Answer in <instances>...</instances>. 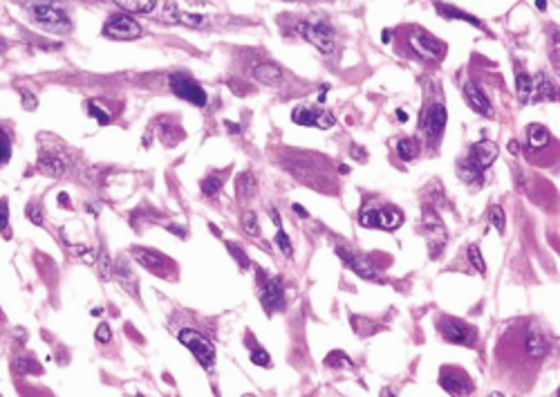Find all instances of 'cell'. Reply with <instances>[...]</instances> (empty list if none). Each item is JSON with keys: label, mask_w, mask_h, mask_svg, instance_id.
<instances>
[{"label": "cell", "mask_w": 560, "mask_h": 397, "mask_svg": "<svg viewBox=\"0 0 560 397\" xmlns=\"http://www.w3.org/2000/svg\"><path fill=\"white\" fill-rule=\"evenodd\" d=\"M296 32L309 41L316 50H321L323 54H332L337 50V43H334V30L325 23H298Z\"/></svg>", "instance_id": "obj_1"}, {"label": "cell", "mask_w": 560, "mask_h": 397, "mask_svg": "<svg viewBox=\"0 0 560 397\" xmlns=\"http://www.w3.org/2000/svg\"><path fill=\"white\" fill-rule=\"evenodd\" d=\"M180 341L189 348L195 360H198L204 368H211L215 364V348H213V344L204 335H200L198 330H189V328H186V330L180 332Z\"/></svg>", "instance_id": "obj_2"}, {"label": "cell", "mask_w": 560, "mask_h": 397, "mask_svg": "<svg viewBox=\"0 0 560 397\" xmlns=\"http://www.w3.org/2000/svg\"><path fill=\"white\" fill-rule=\"evenodd\" d=\"M169 83H171L173 92L178 94L180 99L189 101V103H193V105H200V108L206 103V92L202 90V85H200L198 81H193V79H191L189 74L175 72V74H171Z\"/></svg>", "instance_id": "obj_3"}, {"label": "cell", "mask_w": 560, "mask_h": 397, "mask_svg": "<svg viewBox=\"0 0 560 397\" xmlns=\"http://www.w3.org/2000/svg\"><path fill=\"white\" fill-rule=\"evenodd\" d=\"M439 330L444 335L446 341L457 344V346H475L477 332L473 326H468L466 321H459V319H441L439 321Z\"/></svg>", "instance_id": "obj_4"}, {"label": "cell", "mask_w": 560, "mask_h": 397, "mask_svg": "<svg viewBox=\"0 0 560 397\" xmlns=\"http://www.w3.org/2000/svg\"><path fill=\"white\" fill-rule=\"evenodd\" d=\"M103 36L114 38V41H135L142 36V27L128 16H110L103 25Z\"/></svg>", "instance_id": "obj_5"}, {"label": "cell", "mask_w": 560, "mask_h": 397, "mask_svg": "<svg viewBox=\"0 0 560 397\" xmlns=\"http://www.w3.org/2000/svg\"><path fill=\"white\" fill-rule=\"evenodd\" d=\"M337 254H339V258H343V263H346L355 274H359L361 278H366V280H377V278H381L377 265L372 263V260H370L368 256L355 254V251H350V249L341 247V245L337 247Z\"/></svg>", "instance_id": "obj_6"}, {"label": "cell", "mask_w": 560, "mask_h": 397, "mask_svg": "<svg viewBox=\"0 0 560 397\" xmlns=\"http://www.w3.org/2000/svg\"><path fill=\"white\" fill-rule=\"evenodd\" d=\"M291 119L298 126H316V128H332L334 126V115L316 108V105H298L291 112Z\"/></svg>", "instance_id": "obj_7"}, {"label": "cell", "mask_w": 560, "mask_h": 397, "mask_svg": "<svg viewBox=\"0 0 560 397\" xmlns=\"http://www.w3.org/2000/svg\"><path fill=\"white\" fill-rule=\"evenodd\" d=\"M408 41L412 45V50H415L419 56H424V59H435V61L444 59L446 47H444V43H439L437 38L428 36L424 32H415V34H410Z\"/></svg>", "instance_id": "obj_8"}, {"label": "cell", "mask_w": 560, "mask_h": 397, "mask_svg": "<svg viewBox=\"0 0 560 397\" xmlns=\"http://www.w3.org/2000/svg\"><path fill=\"white\" fill-rule=\"evenodd\" d=\"M133 256L137 258V263H142L149 272L157 276H166V267H173V263L166 256H162L160 251L149 249V247H135Z\"/></svg>", "instance_id": "obj_9"}, {"label": "cell", "mask_w": 560, "mask_h": 397, "mask_svg": "<svg viewBox=\"0 0 560 397\" xmlns=\"http://www.w3.org/2000/svg\"><path fill=\"white\" fill-rule=\"evenodd\" d=\"M34 14V21H38L41 25L50 27V30H70V18L65 16V12L56 7H50V5H38L32 9Z\"/></svg>", "instance_id": "obj_10"}, {"label": "cell", "mask_w": 560, "mask_h": 397, "mask_svg": "<svg viewBox=\"0 0 560 397\" xmlns=\"http://www.w3.org/2000/svg\"><path fill=\"white\" fill-rule=\"evenodd\" d=\"M260 301H262L264 312H267L269 316L285 307V287H282L280 278L267 280V285H264L262 294H260Z\"/></svg>", "instance_id": "obj_11"}, {"label": "cell", "mask_w": 560, "mask_h": 397, "mask_svg": "<svg viewBox=\"0 0 560 397\" xmlns=\"http://www.w3.org/2000/svg\"><path fill=\"white\" fill-rule=\"evenodd\" d=\"M439 386L450 395H464V393H468L470 389H473L470 382H468V377L464 373H459V371H441Z\"/></svg>", "instance_id": "obj_12"}, {"label": "cell", "mask_w": 560, "mask_h": 397, "mask_svg": "<svg viewBox=\"0 0 560 397\" xmlns=\"http://www.w3.org/2000/svg\"><path fill=\"white\" fill-rule=\"evenodd\" d=\"M164 21L166 23H182L186 27H202L206 23V18L204 16H195V14H186V12H180V7L178 3H173V0H169L164 7Z\"/></svg>", "instance_id": "obj_13"}, {"label": "cell", "mask_w": 560, "mask_h": 397, "mask_svg": "<svg viewBox=\"0 0 560 397\" xmlns=\"http://www.w3.org/2000/svg\"><path fill=\"white\" fill-rule=\"evenodd\" d=\"M444 126H446V108L441 103H437L426 115V121H424L426 135L430 140H437L439 135L444 133Z\"/></svg>", "instance_id": "obj_14"}, {"label": "cell", "mask_w": 560, "mask_h": 397, "mask_svg": "<svg viewBox=\"0 0 560 397\" xmlns=\"http://www.w3.org/2000/svg\"><path fill=\"white\" fill-rule=\"evenodd\" d=\"M464 96H466L468 105H470V108H473L475 112L484 115V117H491V115H493V110H491L489 99H486L484 92L480 90L475 83H470V81H468V83L464 85Z\"/></svg>", "instance_id": "obj_15"}, {"label": "cell", "mask_w": 560, "mask_h": 397, "mask_svg": "<svg viewBox=\"0 0 560 397\" xmlns=\"http://www.w3.org/2000/svg\"><path fill=\"white\" fill-rule=\"evenodd\" d=\"M253 74H255V79L264 85H269V88H278V85L285 81L282 67H278L276 63H260L258 67H255Z\"/></svg>", "instance_id": "obj_16"}, {"label": "cell", "mask_w": 560, "mask_h": 397, "mask_svg": "<svg viewBox=\"0 0 560 397\" xmlns=\"http://www.w3.org/2000/svg\"><path fill=\"white\" fill-rule=\"evenodd\" d=\"M495 158H498V146L493 142H489V140L477 142L473 153H470V160H473L480 169H489L491 164L495 162Z\"/></svg>", "instance_id": "obj_17"}, {"label": "cell", "mask_w": 560, "mask_h": 397, "mask_svg": "<svg viewBox=\"0 0 560 397\" xmlns=\"http://www.w3.org/2000/svg\"><path fill=\"white\" fill-rule=\"evenodd\" d=\"M36 171H38V173H43V176H47V178H61V176H63V171H65V167H63V162H61V160L54 158V155L43 153V155H41V160H38V164H36Z\"/></svg>", "instance_id": "obj_18"}, {"label": "cell", "mask_w": 560, "mask_h": 397, "mask_svg": "<svg viewBox=\"0 0 560 397\" xmlns=\"http://www.w3.org/2000/svg\"><path fill=\"white\" fill-rule=\"evenodd\" d=\"M404 225V214H401V209H395V207H386L379 211V227L386 229V231H395Z\"/></svg>", "instance_id": "obj_19"}, {"label": "cell", "mask_w": 560, "mask_h": 397, "mask_svg": "<svg viewBox=\"0 0 560 397\" xmlns=\"http://www.w3.org/2000/svg\"><path fill=\"white\" fill-rule=\"evenodd\" d=\"M437 12L446 18V21H464V23H470L473 27H482V23L477 21L475 16H470L466 12H461V9L453 7V5H444V3H437Z\"/></svg>", "instance_id": "obj_20"}, {"label": "cell", "mask_w": 560, "mask_h": 397, "mask_svg": "<svg viewBox=\"0 0 560 397\" xmlns=\"http://www.w3.org/2000/svg\"><path fill=\"white\" fill-rule=\"evenodd\" d=\"M238 200L240 202H249L253 200L255 196V191H258V184H255V178L251 176V173H242V176L238 178Z\"/></svg>", "instance_id": "obj_21"}, {"label": "cell", "mask_w": 560, "mask_h": 397, "mask_svg": "<svg viewBox=\"0 0 560 397\" xmlns=\"http://www.w3.org/2000/svg\"><path fill=\"white\" fill-rule=\"evenodd\" d=\"M532 94H534L536 103L538 101H558V90L545 79V76H540V79H538V85H534Z\"/></svg>", "instance_id": "obj_22"}, {"label": "cell", "mask_w": 560, "mask_h": 397, "mask_svg": "<svg viewBox=\"0 0 560 397\" xmlns=\"http://www.w3.org/2000/svg\"><path fill=\"white\" fill-rule=\"evenodd\" d=\"M12 146H14L12 128H7L5 124H0V169H3L9 162V158H12Z\"/></svg>", "instance_id": "obj_23"}, {"label": "cell", "mask_w": 560, "mask_h": 397, "mask_svg": "<svg viewBox=\"0 0 560 397\" xmlns=\"http://www.w3.org/2000/svg\"><path fill=\"white\" fill-rule=\"evenodd\" d=\"M527 353L532 355V357H543L547 353V341H545V337L540 330H529L527 335Z\"/></svg>", "instance_id": "obj_24"}, {"label": "cell", "mask_w": 560, "mask_h": 397, "mask_svg": "<svg viewBox=\"0 0 560 397\" xmlns=\"http://www.w3.org/2000/svg\"><path fill=\"white\" fill-rule=\"evenodd\" d=\"M114 3L133 14H149L155 9V0H114Z\"/></svg>", "instance_id": "obj_25"}, {"label": "cell", "mask_w": 560, "mask_h": 397, "mask_svg": "<svg viewBox=\"0 0 560 397\" xmlns=\"http://www.w3.org/2000/svg\"><path fill=\"white\" fill-rule=\"evenodd\" d=\"M549 144V130L540 124L529 126V146L532 149H545Z\"/></svg>", "instance_id": "obj_26"}, {"label": "cell", "mask_w": 560, "mask_h": 397, "mask_svg": "<svg viewBox=\"0 0 560 397\" xmlns=\"http://www.w3.org/2000/svg\"><path fill=\"white\" fill-rule=\"evenodd\" d=\"M516 88H518L520 103H527L529 96H532V90H534V79L527 72H518L516 74Z\"/></svg>", "instance_id": "obj_27"}, {"label": "cell", "mask_w": 560, "mask_h": 397, "mask_svg": "<svg viewBox=\"0 0 560 397\" xmlns=\"http://www.w3.org/2000/svg\"><path fill=\"white\" fill-rule=\"evenodd\" d=\"M224 176H227V171H218V173H211V176H206L202 180V191L206 193V196H215V193L222 189Z\"/></svg>", "instance_id": "obj_28"}, {"label": "cell", "mask_w": 560, "mask_h": 397, "mask_svg": "<svg viewBox=\"0 0 560 397\" xmlns=\"http://www.w3.org/2000/svg\"><path fill=\"white\" fill-rule=\"evenodd\" d=\"M397 153H399V158L404 160V162H412L419 155V144L417 140H401L397 144Z\"/></svg>", "instance_id": "obj_29"}, {"label": "cell", "mask_w": 560, "mask_h": 397, "mask_svg": "<svg viewBox=\"0 0 560 397\" xmlns=\"http://www.w3.org/2000/svg\"><path fill=\"white\" fill-rule=\"evenodd\" d=\"M325 364L330 368H355V362H350V357L346 353H341V350H334L328 355V360Z\"/></svg>", "instance_id": "obj_30"}, {"label": "cell", "mask_w": 560, "mask_h": 397, "mask_svg": "<svg viewBox=\"0 0 560 397\" xmlns=\"http://www.w3.org/2000/svg\"><path fill=\"white\" fill-rule=\"evenodd\" d=\"M352 326H355V332H359L363 337L377 332V323L370 321V319H363V316H352Z\"/></svg>", "instance_id": "obj_31"}, {"label": "cell", "mask_w": 560, "mask_h": 397, "mask_svg": "<svg viewBox=\"0 0 560 397\" xmlns=\"http://www.w3.org/2000/svg\"><path fill=\"white\" fill-rule=\"evenodd\" d=\"M242 227L244 231L251 236V238H258L260 236V225H258V216L253 214V211H247V214L242 216Z\"/></svg>", "instance_id": "obj_32"}, {"label": "cell", "mask_w": 560, "mask_h": 397, "mask_svg": "<svg viewBox=\"0 0 560 397\" xmlns=\"http://www.w3.org/2000/svg\"><path fill=\"white\" fill-rule=\"evenodd\" d=\"M489 218H491V222H493V227L500 231V234H504L507 220H504V211H502V207H491V209H489Z\"/></svg>", "instance_id": "obj_33"}, {"label": "cell", "mask_w": 560, "mask_h": 397, "mask_svg": "<svg viewBox=\"0 0 560 397\" xmlns=\"http://www.w3.org/2000/svg\"><path fill=\"white\" fill-rule=\"evenodd\" d=\"M468 260H470V265L475 267L477 274H486V265H484L482 256H480V247L477 245H470L468 247Z\"/></svg>", "instance_id": "obj_34"}, {"label": "cell", "mask_w": 560, "mask_h": 397, "mask_svg": "<svg viewBox=\"0 0 560 397\" xmlns=\"http://www.w3.org/2000/svg\"><path fill=\"white\" fill-rule=\"evenodd\" d=\"M251 362L255 366H262V368H269L271 366V357L267 350H262V348H255V350L251 353Z\"/></svg>", "instance_id": "obj_35"}, {"label": "cell", "mask_w": 560, "mask_h": 397, "mask_svg": "<svg viewBox=\"0 0 560 397\" xmlns=\"http://www.w3.org/2000/svg\"><path fill=\"white\" fill-rule=\"evenodd\" d=\"M87 115H92V117H94L96 121H99L101 126H108V121L112 119L110 115H108V112H103V110H101V108H99V105H96V103H87Z\"/></svg>", "instance_id": "obj_36"}, {"label": "cell", "mask_w": 560, "mask_h": 397, "mask_svg": "<svg viewBox=\"0 0 560 397\" xmlns=\"http://www.w3.org/2000/svg\"><path fill=\"white\" fill-rule=\"evenodd\" d=\"M363 227H379V211L377 209H368L363 211V216L359 218Z\"/></svg>", "instance_id": "obj_37"}, {"label": "cell", "mask_w": 560, "mask_h": 397, "mask_svg": "<svg viewBox=\"0 0 560 397\" xmlns=\"http://www.w3.org/2000/svg\"><path fill=\"white\" fill-rule=\"evenodd\" d=\"M276 243H278V247L282 249V254L287 256V258H291L294 256V249H291V243H289V238H287V234H285V231L278 227V234H276Z\"/></svg>", "instance_id": "obj_38"}, {"label": "cell", "mask_w": 560, "mask_h": 397, "mask_svg": "<svg viewBox=\"0 0 560 397\" xmlns=\"http://www.w3.org/2000/svg\"><path fill=\"white\" fill-rule=\"evenodd\" d=\"M96 341H101V344H108L112 339V332H110V328H108V323H101L99 328H96Z\"/></svg>", "instance_id": "obj_39"}, {"label": "cell", "mask_w": 560, "mask_h": 397, "mask_svg": "<svg viewBox=\"0 0 560 397\" xmlns=\"http://www.w3.org/2000/svg\"><path fill=\"white\" fill-rule=\"evenodd\" d=\"M227 247H229V251H231V256H235V258H238V263H240L242 267H249V258H247V256H244V254H242V249H240L238 245H233V243H229Z\"/></svg>", "instance_id": "obj_40"}, {"label": "cell", "mask_w": 560, "mask_h": 397, "mask_svg": "<svg viewBox=\"0 0 560 397\" xmlns=\"http://www.w3.org/2000/svg\"><path fill=\"white\" fill-rule=\"evenodd\" d=\"M7 200H0V231H7V222H9V211H7Z\"/></svg>", "instance_id": "obj_41"}, {"label": "cell", "mask_w": 560, "mask_h": 397, "mask_svg": "<svg viewBox=\"0 0 560 397\" xmlns=\"http://www.w3.org/2000/svg\"><path fill=\"white\" fill-rule=\"evenodd\" d=\"M74 254L81 256V258L85 260V263H94V260H96V254H94L92 249H87V247H76Z\"/></svg>", "instance_id": "obj_42"}, {"label": "cell", "mask_w": 560, "mask_h": 397, "mask_svg": "<svg viewBox=\"0 0 560 397\" xmlns=\"http://www.w3.org/2000/svg\"><path fill=\"white\" fill-rule=\"evenodd\" d=\"M350 153H352V158H355V160H359V158H361L363 162H366V160H368V155H366V151H363V149H359V146H352V149H350Z\"/></svg>", "instance_id": "obj_43"}, {"label": "cell", "mask_w": 560, "mask_h": 397, "mask_svg": "<svg viewBox=\"0 0 560 397\" xmlns=\"http://www.w3.org/2000/svg\"><path fill=\"white\" fill-rule=\"evenodd\" d=\"M101 276H110V260H108V256H103V263H101Z\"/></svg>", "instance_id": "obj_44"}, {"label": "cell", "mask_w": 560, "mask_h": 397, "mask_svg": "<svg viewBox=\"0 0 560 397\" xmlns=\"http://www.w3.org/2000/svg\"><path fill=\"white\" fill-rule=\"evenodd\" d=\"M294 211H296V214L300 216V218H307L309 214H307V209L305 207H300V205H294Z\"/></svg>", "instance_id": "obj_45"}, {"label": "cell", "mask_w": 560, "mask_h": 397, "mask_svg": "<svg viewBox=\"0 0 560 397\" xmlns=\"http://www.w3.org/2000/svg\"><path fill=\"white\" fill-rule=\"evenodd\" d=\"M271 220L280 227V216H278V211H276V209H271Z\"/></svg>", "instance_id": "obj_46"}, {"label": "cell", "mask_w": 560, "mask_h": 397, "mask_svg": "<svg viewBox=\"0 0 560 397\" xmlns=\"http://www.w3.org/2000/svg\"><path fill=\"white\" fill-rule=\"evenodd\" d=\"M509 151L511 153H518V142H509Z\"/></svg>", "instance_id": "obj_47"}, {"label": "cell", "mask_w": 560, "mask_h": 397, "mask_svg": "<svg viewBox=\"0 0 560 397\" xmlns=\"http://www.w3.org/2000/svg\"><path fill=\"white\" fill-rule=\"evenodd\" d=\"M383 43H390V32H388V30L383 32Z\"/></svg>", "instance_id": "obj_48"}, {"label": "cell", "mask_w": 560, "mask_h": 397, "mask_svg": "<svg viewBox=\"0 0 560 397\" xmlns=\"http://www.w3.org/2000/svg\"><path fill=\"white\" fill-rule=\"evenodd\" d=\"M3 319H5V316H3V312H0V323H3Z\"/></svg>", "instance_id": "obj_49"}]
</instances>
